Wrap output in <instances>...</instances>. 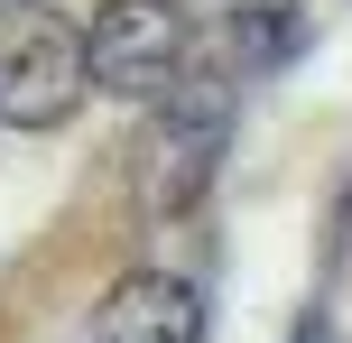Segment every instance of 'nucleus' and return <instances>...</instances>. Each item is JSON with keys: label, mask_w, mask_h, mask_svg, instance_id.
Segmentation results:
<instances>
[{"label": "nucleus", "mask_w": 352, "mask_h": 343, "mask_svg": "<svg viewBox=\"0 0 352 343\" xmlns=\"http://www.w3.org/2000/svg\"><path fill=\"white\" fill-rule=\"evenodd\" d=\"M223 56L232 74H278L306 56V10L297 0H241V10H223Z\"/></svg>", "instance_id": "39448f33"}, {"label": "nucleus", "mask_w": 352, "mask_h": 343, "mask_svg": "<svg viewBox=\"0 0 352 343\" xmlns=\"http://www.w3.org/2000/svg\"><path fill=\"white\" fill-rule=\"evenodd\" d=\"M84 84H93V65H84V37L65 28V19H19L10 37H0V111L10 121H28V130H47V121H65L74 102H84Z\"/></svg>", "instance_id": "7ed1b4c3"}, {"label": "nucleus", "mask_w": 352, "mask_h": 343, "mask_svg": "<svg viewBox=\"0 0 352 343\" xmlns=\"http://www.w3.org/2000/svg\"><path fill=\"white\" fill-rule=\"evenodd\" d=\"M297 343H334V334H324V325H316V316H306V325H297Z\"/></svg>", "instance_id": "423d86ee"}, {"label": "nucleus", "mask_w": 352, "mask_h": 343, "mask_svg": "<svg viewBox=\"0 0 352 343\" xmlns=\"http://www.w3.org/2000/svg\"><path fill=\"white\" fill-rule=\"evenodd\" d=\"M93 343H204V288L176 269H130L93 316Z\"/></svg>", "instance_id": "20e7f679"}, {"label": "nucleus", "mask_w": 352, "mask_h": 343, "mask_svg": "<svg viewBox=\"0 0 352 343\" xmlns=\"http://www.w3.org/2000/svg\"><path fill=\"white\" fill-rule=\"evenodd\" d=\"M195 56V28L176 0H102L84 28V65L102 93H121V102H167L176 74H186Z\"/></svg>", "instance_id": "f257e3e1"}, {"label": "nucleus", "mask_w": 352, "mask_h": 343, "mask_svg": "<svg viewBox=\"0 0 352 343\" xmlns=\"http://www.w3.org/2000/svg\"><path fill=\"white\" fill-rule=\"evenodd\" d=\"M223 140H232V84H223V74H204V84L167 93V111L148 121V148H140V204H148L158 223L186 214V204L213 186Z\"/></svg>", "instance_id": "f03ea898"}]
</instances>
